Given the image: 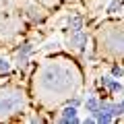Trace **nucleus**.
Returning <instances> with one entry per match:
<instances>
[{"label":"nucleus","mask_w":124,"mask_h":124,"mask_svg":"<svg viewBox=\"0 0 124 124\" xmlns=\"http://www.w3.org/2000/svg\"><path fill=\"white\" fill-rule=\"evenodd\" d=\"M41 83H44V87L50 89V91H68V89L75 85V79H72V72L68 70V68L52 64V66H48L44 70Z\"/></svg>","instance_id":"f257e3e1"},{"label":"nucleus","mask_w":124,"mask_h":124,"mask_svg":"<svg viewBox=\"0 0 124 124\" xmlns=\"http://www.w3.org/2000/svg\"><path fill=\"white\" fill-rule=\"evenodd\" d=\"M23 103H25V97H23L21 91H13V93H6V95H0V114H15Z\"/></svg>","instance_id":"f03ea898"},{"label":"nucleus","mask_w":124,"mask_h":124,"mask_svg":"<svg viewBox=\"0 0 124 124\" xmlns=\"http://www.w3.org/2000/svg\"><path fill=\"white\" fill-rule=\"evenodd\" d=\"M68 46L75 48V50H83L87 46V33H83V31H72V35L68 37Z\"/></svg>","instance_id":"7ed1b4c3"},{"label":"nucleus","mask_w":124,"mask_h":124,"mask_svg":"<svg viewBox=\"0 0 124 124\" xmlns=\"http://www.w3.org/2000/svg\"><path fill=\"white\" fill-rule=\"evenodd\" d=\"M60 122H79V116H77V108L72 106V103H70L68 108H64V110H62Z\"/></svg>","instance_id":"20e7f679"},{"label":"nucleus","mask_w":124,"mask_h":124,"mask_svg":"<svg viewBox=\"0 0 124 124\" xmlns=\"http://www.w3.org/2000/svg\"><path fill=\"white\" fill-rule=\"evenodd\" d=\"M31 50H33V48H31V44H25V46H23V48L17 52V62H19V66H25V64H27Z\"/></svg>","instance_id":"39448f33"},{"label":"nucleus","mask_w":124,"mask_h":124,"mask_svg":"<svg viewBox=\"0 0 124 124\" xmlns=\"http://www.w3.org/2000/svg\"><path fill=\"white\" fill-rule=\"evenodd\" d=\"M99 103H101L99 99H95V97H89L87 101H85V110H87L89 114H95V112L99 110Z\"/></svg>","instance_id":"423d86ee"},{"label":"nucleus","mask_w":124,"mask_h":124,"mask_svg":"<svg viewBox=\"0 0 124 124\" xmlns=\"http://www.w3.org/2000/svg\"><path fill=\"white\" fill-rule=\"evenodd\" d=\"M122 6H124V2H122V0H112L110 4H108V10H106V13H108V15L120 13V10H122Z\"/></svg>","instance_id":"0eeeda50"},{"label":"nucleus","mask_w":124,"mask_h":124,"mask_svg":"<svg viewBox=\"0 0 124 124\" xmlns=\"http://www.w3.org/2000/svg\"><path fill=\"white\" fill-rule=\"evenodd\" d=\"M68 25H70L72 31H81V25H83V19L79 17V15H75V17L68 19Z\"/></svg>","instance_id":"6e6552de"},{"label":"nucleus","mask_w":124,"mask_h":124,"mask_svg":"<svg viewBox=\"0 0 124 124\" xmlns=\"http://www.w3.org/2000/svg\"><path fill=\"white\" fill-rule=\"evenodd\" d=\"M108 89H110L112 93H122V91H124V87H122V85H120V83H118L116 79H114V81L110 83V87H108Z\"/></svg>","instance_id":"1a4fd4ad"},{"label":"nucleus","mask_w":124,"mask_h":124,"mask_svg":"<svg viewBox=\"0 0 124 124\" xmlns=\"http://www.w3.org/2000/svg\"><path fill=\"white\" fill-rule=\"evenodd\" d=\"M112 77H114V79H122V77H124V68L118 66V64L112 66Z\"/></svg>","instance_id":"9d476101"},{"label":"nucleus","mask_w":124,"mask_h":124,"mask_svg":"<svg viewBox=\"0 0 124 124\" xmlns=\"http://www.w3.org/2000/svg\"><path fill=\"white\" fill-rule=\"evenodd\" d=\"M8 70H10V62L6 58H0V75L2 72H8Z\"/></svg>","instance_id":"9b49d317"},{"label":"nucleus","mask_w":124,"mask_h":124,"mask_svg":"<svg viewBox=\"0 0 124 124\" xmlns=\"http://www.w3.org/2000/svg\"><path fill=\"white\" fill-rule=\"evenodd\" d=\"M112 81H114L112 72H110V75H106V77H101V85H103V87H110V83H112Z\"/></svg>","instance_id":"f8f14e48"},{"label":"nucleus","mask_w":124,"mask_h":124,"mask_svg":"<svg viewBox=\"0 0 124 124\" xmlns=\"http://www.w3.org/2000/svg\"><path fill=\"white\" fill-rule=\"evenodd\" d=\"M93 122H97V120H95V116H89V118H85V124H93Z\"/></svg>","instance_id":"ddd939ff"},{"label":"nucleus","mask_w":124,"mask_h":124,"mask_svg":"<svg viewBox=\"0 0 124 124\" xmlns=\"http://www.w3.org/2000/svg\"><path fill=\"white\" fill-rule=\"evenodd\" d=\"M52 48H58V41H50V44L46 46V50H52Z\"/></svg>","instance_id":"4468645a"},{"label":"nucleus","mask_w":124,"mask_h":124,"mask_svg":"<svg viewBox=\"0 0 124 124\" xmlns=\"http://www.w3.org/2000/svg\"><path fill=\"white\" fill-rule=\"evenodd\" d=\"M118 106H120V110H122V114H124V99H122V101L118 103Z\"/></svg>","instance_id":"2eb2a0df"}]
</instances>
